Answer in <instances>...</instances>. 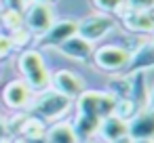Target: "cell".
Wrapping results in <instances>:
<instances>
[{"instance_id": "10", "label": "cell", "mask_w": 154, "mask_h": 143, "mask_svg": "<svg viewBox=\"0 0 154 143\" xmlns=\"http://www.w3.org/2000/svg\"><path fill=\"white\" fill-rule=\"evenodd\" d=\"M116 17L122 19L125 30H129L131 34H152L154 32V21L148 15V11H137L131 9L127 2L122 4V9L116 13Z\"/></svg>"}, {"instance_id": "20", "label": "cell", "mask_w": 154, "mask_h": 143, "mask_svg": "<svg viewBox=\"0 0 154 143\" xmlns=\"http://www.w3.org/2000/svg\"><path fill=\"white\" fill-rule=\"evenodd\" d=\"M91 4L103 15H116L122 9L125 0H91Z\"/></svg>"}, {"instance_id": "7", "label": "cell", "mask_w": 154, "mask_h": 143, "mask_svg": "<svg viewBox=\"0 0 154 143\" xmlns=\"http://www.w3.org/2000/svg\"><path fill=\"white\" fill-rule=\"evenodd\" d=\"M51 88L72 101H76V97H80L87 91L85 78L72 70H57L55 74H51Z\"/></svg>"}, {"instance_id": "1", "label": "cell", "mask_w": 154, "mask_h": 143, "mask_svg": "<svg viewBox=\"0 0 154 143\" xmlns=\"http://www.w3.org/2000/svg\"><path fill=\"white\" fill-rule=\"evenodd\" d=\"M116 97L110 91H85L80 97H76V118H74V133L78 137V143L91 141V137L99 130V124L103 118L112 116Z\"/></svg>"}, {"instance_id": "5", "label": "cell", "mask_w": 154, "mask_h": 143, "mask_svg": "<svg viewBox=\"0 0 154 143\" xmlns=\"http://www.w3.org/2000/svg\"><path fill=\"white\" fill-rule=\"evenodd\" d=\"M55 13L51 4L45 2H32L28 4V9L23 11V25L32 32V36H42L45 32H49V28L55 23Z\"/></svg>"}, {"instance_id": "16", "label": "cell", "mask_w": 154, "mask_h": 143, "mask_svg": "<svg viewBox=\"0 0 154 143\" xmlns=\"http://www.w3.org/2000/svg\"><path fill=\"white\" fill-rule=\"evenodd\" d=\"M45 143H78V137L70 122H55L47 128Z\"/></svg>"}, {"instance_id": "9", "label": "cell", "mask_w": 154, "mask_h": 143, "mask_svg": "<svg viewBox=\"0 0 154 143\" xmlns=\"http://www.w3.org/2000/svg\"><path fill=\"white\" fill-rule=\"evenodd\" d=\"M2 101H5V105H7L9 109L19 112V109H26V107L32 105V101H34V91H32L23 80H13V82H9V84L5 86V91H2Z\"/></svg>"}, {"instance_id": "26", "label": "cell", "mask_w": 154, "mask_h": 143, "mask_svg": "<svg viewBox=\"0 0 154 143\" xmlns=\"http://www.w3.org/2000/svg\"><path fill=\"white\" fill-rule=\"evenodd\" d=\"M34 2H45V4H51L53 0H34Z\"/></svg>"}, {"instance_id": "8", "label": "cell", "mask_w": 154, "mask_h": 143, "mask_svg": "<svg viewBox=\"0 0 154 143\" xmlns=\"http://www.w3.org/2000/svg\"><path fill=\"white\" fill-rule=\"evenodd\" d=\"M76 34H78V21L76 19H59L49 28V32L38 36L36 42L42 49H57L59 44H63L68 38H72Z\"/></svg>"}, {"instance_id": "18", "label": "cell", "mask_w": 154, "mask_h": 143, "mask_svg": "<svg viewBox=\"0 0 154 143\" xmlns=\"http://www.w3.org/2000/svg\"><path fill=\"white\" fill-rule=\"evenodd\" d=\"M0 25L7 28L9 32L17 30L23 25V13L21 11H15V9H5L0 13Z\"/></svg>"}, {"instance_id": "23", "label": "cell", "mask_w": 154, "mask_h": 143, "mask_svg": "<svg viewBox=\"0 0 154 143\" xmlns=\"http://www.w3.org/2000/svg\"><path fill=\"white\" fill-rule=\"evenodd\" d=\"M114 143H133V141H131V137H122V139H118V141H114Z\"/></svg>"}, {"instance_id": "17", "label": "cell", "mask_w": 154, "mask_h": 143, "mask_svg": "<svg viewBox=\"0 0 154 143\" xmlns=\"http://www.w3.org/2000/svg\"><path fill=\"white\" fill-rule=\"evenodd\" d=\"M137 112H139V109H137V105H135V101H133L131 97H116V103H114V112H112V116H116V118L129 122Z\"/></svg>"}, {"instance_id": "14", "label": "cell", "mask_w": 154, "mask_h": 143, "mask_svg": "<svg viewBox=\"0 0 154 143\" xmlns=\"http://www.w3.org/2000/svg\"><path fill=\"white\" fill-rule=\"evenodd\" d=\"M97 133L103 137V141L114 143V141H118L122 137H129V122H125V120H120L116 116H108V118L101 120Z\"/></svg>"}, {"instance_id": "27", "label": "cell", "mask_w": 154, "mask_h": 143, "mask_svg": "<svg viewBox=\"0 0 154 143\" xmlns=\"http://www.w3.org/2000/svg\"><path fill=\"white\" fill-rule=\"evenodd\" d=\"M150 42H152V44H154V32H152V40H150Z\"/></svg>"}, {"instance_id": "6", "label": "cell", "mask_w": 154, "mask_h": 143, "mask_svg": "<svg viewBox=\"0 0 154 143\" xmlns=\"http://www.w3.org/2000/svg\"><path fill=\"white\" fill-rule=\"evenodd\" d=\"M114 28H116V21H114L112 15L95 13V15H89L82 21H78V36L85 38L87 42L95 44L97 40L106 38Z\"/></svg>"}, {"instance_id": "13", "label": "cell", "mask_w": 154, "mask_h": 143, "mask_svg": "<svg viewBox=\"0 0 154 143\" xmlns=\"http://www.w3.org/2000/svg\"><path fill=\"white\" fill-rule=\"evenodd\" d=\"M152 67H154V44L146 42V44H141L139 49L133 51L131 61H129V65L122 74L127 76V74H135V72H148Z\"/></svg>"}, {"instance_id": "25", "label": "cell", "mask_w": 154, "mask_h": 143, "mask_svg": "<svg viewBox=\"0 0 154 143\" xmlns=\"http://www.w3.org/2000/svg\"><path fill=\"white\" fill-rule=\"evenodd\" d=\"M148 15H150V17H152V21H154V7H152V9H148Z\"/></svg>"}, {"instance_id": "30", "label": "cell", "mask_w": 154, "mask_h": 143, "mask_svg": "<svg viewBox=\"0 0 154 143\" xmlns=\"http://www.w3.org/2000/svg\"><path fill=\"white\" fill-rule=\"evenodd\" d=\"M26 2H32V0H26Z\"/></svg>"}, {"instance_id": "21", "label": "cell", "mask_w": 154, "mask_h": 143, "mask_svg": "<svg viewBox=\"0 0 154 143\" xmlns=\"http://www.w3.org/2000/svg\"><path fill=\"white\" fill-rule=\"evenodd\" d=\"M11 51H13V44H11L9 36L0 34V59H7L11 55Z\"/></svg>"}, {"instance_id": "11", "label": "cell", "mask_w": 154, "mask_h": 143, "mask_svg": "<svg viewBox=\"0 0 154 143\" xmlns=\"http://www.w3.org/2000/svg\"><path fill=\"white\" fill-rule=\"evenodd\" d=\"M129 137L135 139H150L154 141V103L139 109L129 120Z\"/></svg>"}, {"instance_id": "12", "label": "cell", "mask_w": 154, "mask_h": 143, "mask_svg": "<svg viewBox=\"0 0 154 143\" xmlns=\"http://www.w3.org/2000/svg\"><path fill=\"white\" fill-rule=\"evenodd\" d=\"M57 51L63 53L66 57L74 59V61H89V59L93 57V51H95V49H93L91 42H87L85 38H80V36L76 34V36L68 38L63 44H59Z\"/></svg>"}, {"instance_id": "24", "label": "cell", "mask_w": 154, "mask_h": 143, "mask_svg": "<svg viewBox=\"0 0 154 143\" xmlns=\"http://www.w3.org/2000/svg\"><path fill=\"white\" fill-rule=\"evenodd\" d=\"M131 141H133V139H131ZM133 143H154V141H150V139H135Z\"/></svg>"}, {"instance_id": "28", "label": "cell", "mask_w": 154, "mask_h": 143, "mask_svg": "<svg viewBox=\"0 0 154 143\" xmlns=\"http://www.w3.org/2000/svg\"><path fill=\"white\" fill-rule=\"evenodd\" d=\"M152 103H154V93H152Z\"/></svg>"}, {"instance_id": "2", "label": "cell", "mask_w": 154, "mask_h": 143, "mask_svg": "<svg viewBox=\"0 0 154 143\" xmlns=\"http://www.w3.org/2000/svg\"><path fill=\"white\" fill-rule=\"evenodd\" d=\"M17 67L23 76V82L34 93H42V91L51 88V72H49L40 51H36V49L21 51L19 59H17Z\"/></svg>"}, {"instance_id": "22", "label": "cell", "mask_w": 154, "mask_h": 143, "mask_svg": "<svg viewBox=\"0 0 154 143\" xmlns=\"http://www.w3.org/2000/svg\"><path fill=\"white\" fill-rule=\"evenodd\" d=\"M125 2L131 9H137V11H148V9L154 7V0H125Z\"/></svg>"}, {"instance_id": "15", "label": "cell", "mask_w": 154, "mask_h": 143, "mask_svg": "<svg viewBox=\"0 0 154 143\" xmlns=\"http://www.w3.org/2000/svg\"><path fill=\"white\" fill-rule=\"evenodd\" d=\"M17 130L21 133L23 141L40 143V141H45V135H47V122H42L36 116H23V122Z\"/></svg>"}, {"instance_id": "4", "label": "cell", "mask_w": 154, "mask_h": 143, "mask_svg": "<svg viewBox=\"0 0 154 143\" xmlns=\"http://www.w3.org/2000/svg\"><path fill=\"white\" fill-rule=\"evenodd\" d=\"M133 51L120 44H106L93 51V63L101 70V72H110V74H122L131 61Z\"/></svg>"}, {"instance_id": "3", "label": "cell", "mask_w": 154, "mask_h": 143, "mask_svg": "<svg viewBox=\"0 0 154 143\" xmlns=\"http://www.w3.org/2000/svg\"><path fill=\"white\" fill-rule=\"evenodd\" d=\"M74 107V101L55 93L53 88H47L42 93H38L36 101H32V112L36 118H40L42 122H59L63 116L70 114V109Z\"/></svg>"}, {"instance_id": "29", "label": "cell", "mask_w": 154, "mask_h": 143, "mask_svg": "<svg viewBox=\"0 0 154 143\" xmlns=\"http://www.w3.org/2000/svg\"><path fill=\"white\" fill-rule=\"evenodd\" d=\"M85 143H93V141H85Z\"/></svg>"}, {"instance_id": "19", "label": "cell", "mask_w": 154, "mask_h": 143, "mask_svg": "<svg viewBox=\"0 0 154 143\" xmlns=\"http://www.w3.org/2000/svg\"><path fill=\"white\" fill-rule=\"evenodd\" d=\"M9 40H11L13 49H21V51H26V46L34 40V36H32V32H30L26 25H21V28H17V30L11 32Z\"/></svg>"}]
</instances>
